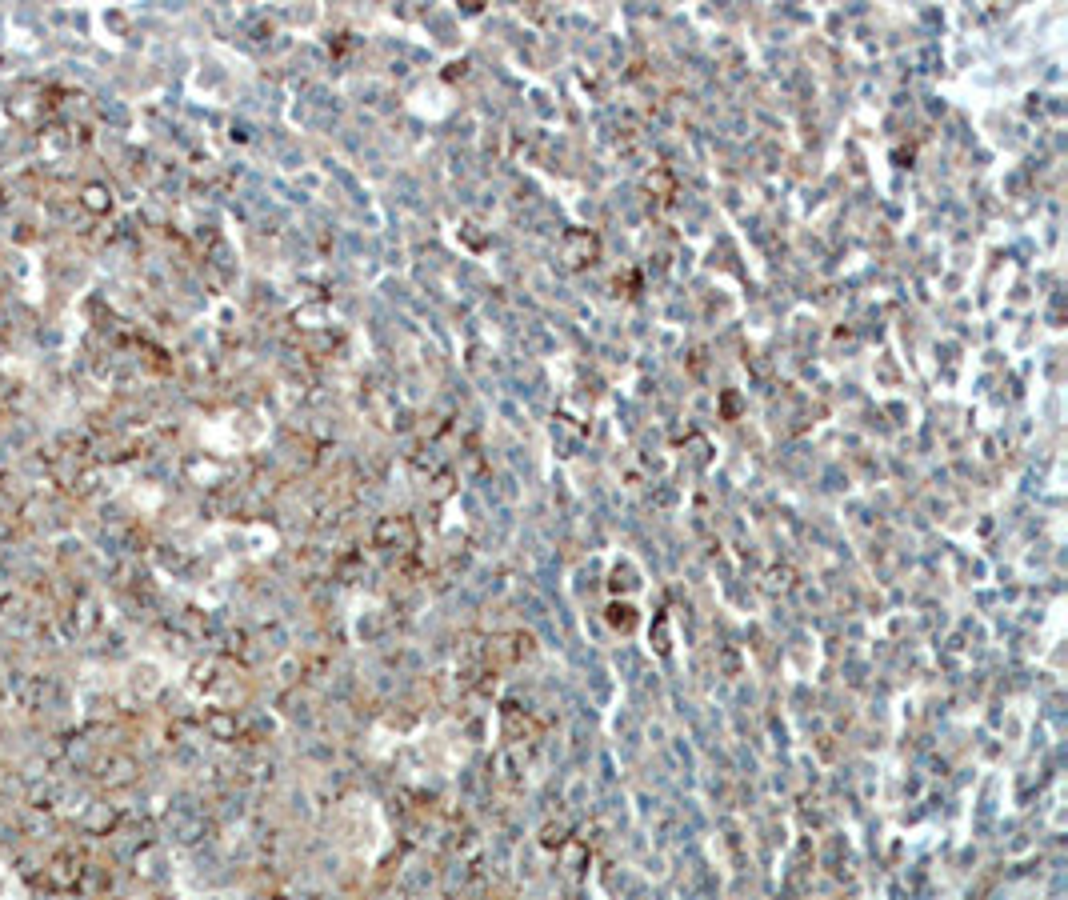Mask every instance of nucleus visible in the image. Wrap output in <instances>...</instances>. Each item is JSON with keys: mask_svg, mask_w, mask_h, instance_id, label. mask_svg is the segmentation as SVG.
Instances as JSON below:
<instances>
[{"mask_svg": "<svg viewBox=\"0 0 1068 900\" xmlns=\"http://www.w3.org/2000/svg\"><path fill=\"white\" fill-rule=\"evenodd\" d=\"M0 900H28V888H24V880L16 876V868L0 856Z\"/></svg>", "mask_w": 1068, "mask_h": 900, "instance_id": "1", "label": "nucleus"}]
</instances>
